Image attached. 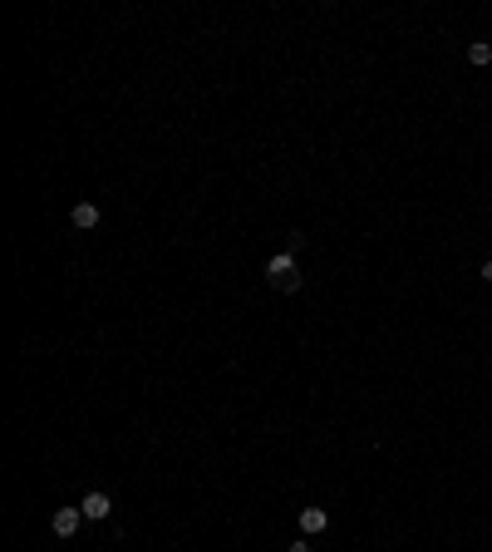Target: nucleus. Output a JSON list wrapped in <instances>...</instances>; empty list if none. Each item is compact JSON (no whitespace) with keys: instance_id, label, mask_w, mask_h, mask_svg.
<instances>
[{"instance_id":"1","label":"nucleus","mask_w":492,"mask_h":552,"mask_svg":"<svg viewBox=\"0 0 492 552\" xmlns=\"http://www.w3.org/2000/svg\"><path fill=\"white\" fill-rule=\"evenodd\" d=\"M266 281H271L276 291H295V286H300V261H295L291 252H276V257L266 261Z\"/></svg>"},{"instance_id":"2","label":"nucleus","mask_w":492,"mask_h":552,"mask_svg":"<svg viewBox=\"0 0 492 552\" xmlns=\"http://www.w3.org/2000/svg\"><path fill=\"white\" fill-rule=\"evenodd\" d=\"M50 528H55L59 538H74V533L84 528V508H59V513L50 518Z\"/></svg>"},{"instance_id":"3","label":"nucleus","mask_w":492,"mask_h":552,"mask_svg":"<svg viewBox=\"0 0 492 552\" xmlns=\"http://www.w3.org/2000/svg\"><path fill=\"white\" fill-rule=\"evenodd\" d=\"M79 508H84V518H94V523H103V518L113 513V498H108L103 488H94V493H84V503H79Z\"/></svg>"},{"instance_id":"4","label":"nucleus","mask_w":492,"mask_h":552,"mask_svg":"<svg viewBox=\"0 0 492 552\" xmlns=\"http://www.w3.org/2000/svg\"><path fill=\"white\" fill-rule=\"evenodd\" d=\"M300 518V533L310 538V533H325V523H330V513L325 508H305V513H295Z\"/></svg>"},{"instance_id":"5","label":"nucleus","mask_w":492,"mask_h":552,"mask_svg":"<svg viewBox=\"0 0 492 552\" xmlns=\"http://www.w3.org/2000/svg\"><path fill=\"white\" fill-rule=\"evenodd\" d=\"M69 222H74V227H98V208H94V203H74Z\"/></svg>"},{"instance_id":"6","label":"nucleus","mask_w":492,"mask_h":552,"mask_svg":"<svg viewBox=\"0 0 492 552\" xmlns=\"http://www.w3.org/2000/svg\"><path fill=\"white\" fill-rule=\"evenodd\" d=\"M468 60H473V64H488V60H492V45H483V40H478V45H468Z\"/></svg>"},{"instance_id":"7","label":"nucleus","mask_w":492,"mask_h":552,"mask_svg":"<svg viewBox=\"0 0 492 552\" xmlns=\"http://www.w3.org/2000/svg\"><path fill=\"white\" fill-rule=\"evenodd\" d=\"M286 552H310V543H305V538H300V543H291V548Z\"/></svg>"},{"instance_id":"8","label":"nucleus","mask_w":492,"mask_h":552,"mask_svg":"<svg viewBox=\"0 0 492 552\" xmlns=\"http://www.w3.org/2000/svg\"><path fill=\"white\" fill-rule=\"evenodd\" d=\"M483 281H492V261H488V266H483Z\"/></svg>"},{"instance_id":"9","label":"nucleus","mask_w":492,"mask_h":552,"mask_svg":"<svg viewBox=\"0 0 492 552\" xmlns=\"http://www.w3.org/2000/svg\"><path fill=\"white\" fill-rule=\"evenodd\" d=\"M488 15H492V10H488Z\"/></svg>"}]
</instances>
